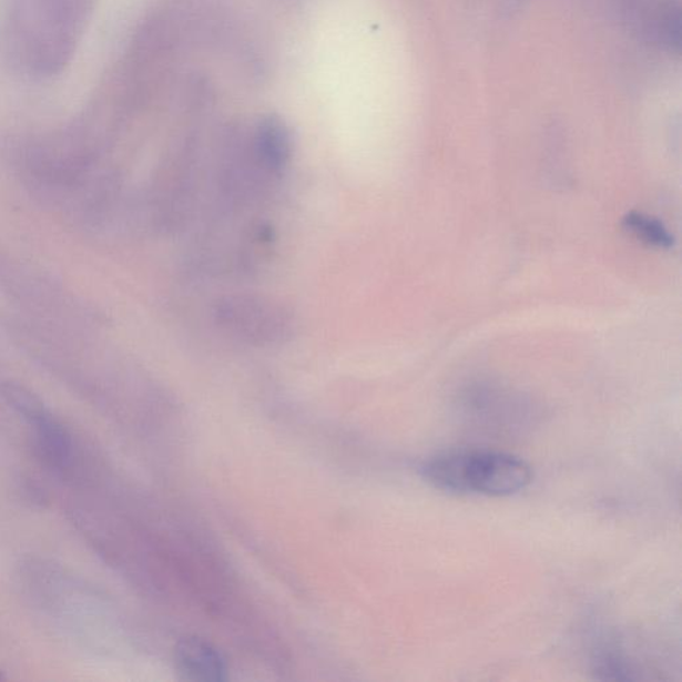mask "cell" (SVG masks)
I'll list each match as a JSON object with an SVG mask.
<instances>
[{"label":"cell","instance_id":"obj_1","mask_svg":"<svg viewBox=\"0 0 682 682\" xmlns=\"http://www.w3.org/2000/svg\"><path fill=\"white\" fill-rule=\"evenodd\" d=\"M421 478L439 491L506 498L525 491L532 468L518 456L496 450L461 449L423 462Z\"/></svg>","mask_w":682,"mask_h":682},{"label":"cell","instance_id":"obj_2","mask_svg":"<svg viewBox=\"0 0 682 682\" xmlns=\"http://www.w3.org/2000/svg\"><path fill=\"white\" fill-rule=\"evenodd\" d=\"M212 319L222 333L255 348L287 346L299 333L293 309L255 294L218 297L212 306Z\"/></svg>","mask_w":682,"mask_h":682},{"label":"cell","instance_id":"obj_3","mask_svg":"<svg viewBox=\"0 0 682 682\" xmlns=\"http://www.w3.org/2000/svg\"><path fill=\"white\" fill-rule=\"evenodd\" d=\"M197 162L191 154L172 159L162 172L156 194L154 195V214L159 227L175 233L183 227L194 207L197 192Z\"/></svg>","mask_w":682,"mask_h":682},{"label":"cell","instance_id":"obj_4","mask_svg":"<svg viewBox=\"0 0 682 682\" xmlns=\"http://www.w3.org/2000/svg\"><path fill=\"white\" fill-rule=\"evenodd\" d=\"M248 144L256 164L269 181L282 176L293 159V132L284 119L274 114L257 121Z\"/></svg>","mask_w":682,"mask_h":682},{"label":"cell","instance_id":"obj_5","mask_svg":"<svg viewBox=\"0 0 682 682\" xmlns=\"http://www.w3.org/2000/svg\"><path fill=\"white\" fill-rule=\"evenodd\" d=\"M9 397L30 426L34 428L37 441L42 454L57 466L70 459L71 440L65 429L41 403L22 389H9Z\"/></svg>","mask_w":682,"mask_h":682},{"label":"cell","instance_id":"obj_6","mask_svg":"<svg viewBox=\"0 0 682 682\" xmlns=\"http://www.w3.org/2000/svg\"><path fill=\"white\" fill-rule=\"evenodd\" d=\"M176 668L183 679L199 682L225 680V664L216 649L199 639L183 640L175 652Z\"/></svg>","mask_w":682,"mask_h":682},{"label":"cell","instance_id":"obj_7","mask_svg":"<svg viewBox=\"0 0 682 682\" xmlns=\"http://www.w3.org/2000/svg\"><path fill=\"white\" fill-rule=\"evenodd\" d=\"M625 227L640 240L660 248H671L673 237L658 218L642 214H629L624 218Z\"/></svg>","mask_w":682,"mask_h":682},{"label":"cell","instance_id":"obj_8","mask_svg":"<svg viewBox=\"0 0 682 682\" xmlns=\"http://www.w3.org/2000/svg\"><path fill=\"white\" fill-rule=\"evenodd\" d=\"M0 680H2V674H0Z\"/></svg>","mask_w":682,"mask_h":682}]
</instances>
